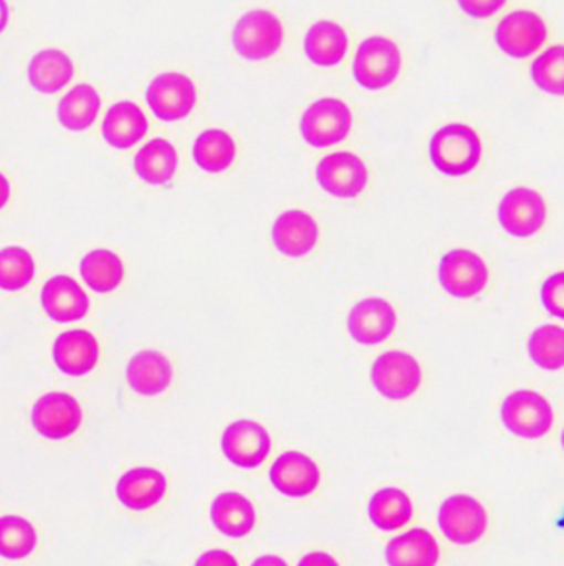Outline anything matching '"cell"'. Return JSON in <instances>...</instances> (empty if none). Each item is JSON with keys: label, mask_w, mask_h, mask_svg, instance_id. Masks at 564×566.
I'll return each instance as SVG.
<instances>
[{"label": "cell", "mask_w": 564, "mask_h": 566, "mask_svg": "<svg viewBox=\"0 0 564 566\" xmlns=\"http://www.w3.org/2000/svg\"><path fill=\"white\" fill-rule=\"evenodd\" d=\"M213 526L224 536L244 537L254 530L257 511L253 502L239 492H222L210 509Z\"/></svg>", "instance_id": "25"}, {"label": "cell", "mask_w": 564, "mask_h": 566, "mask_svg": "<svg viewBox=\"0 0 564 566\" xmlns=\"http://www.w3.org/2000/svg\"><path fill=\"white\" fill-rule=\"evenodd\" d=\"M36 530L24 517H0V556L22 559L36 548Z\"/></svg>", "instance_id": "32"}, {"label": "cell", "mask_w": 564, "mask_h": 566, "mask_svg": "<svg viewBox=\"0 0 564 566\" xmlns=\"http://www.w3.org/2000/svg\"><path fill=\"white\" fill-rule=\"evenodd\" d=\"M80 275L92 291L109 294L123 283L124 263L113 251H91L80 263Z\"/></svg>", "instance_id": "30"}, {"label": "cell", "mask_w": 564, "mask_h": 566, "mask_svg": "<svg viewBox=\"0 0 564 566\" xmlns=\"http://www.w3.org/2000/svg\"><path fill=\"white\" fill-rule=\"evenodd\" d=\"M126 378L130 389L139 396H159L170 387L174 367L164 353L139 352L127 364Z\"/></svg>", "instance_id": "20"}, {"label": "cell", "mask_w": 564, "mask_h": 566, "mask_svg": "<svg viewBox=\"0 0 564 566\" xmlns=\"http://www.w3.org/2000/svg\"><path fill=\"white\" fill-rule=\"evenodd\" d=\"M148 133V119L142 107L134 102H116L104 117L102 135L107 145L116 149H129L138 145Z\"/></svg>", "instance_id": "21"}, {"label": "cell", "mask_w": 564, "mask_h": 566, "mask_svg": "<svg viewBox=\"0 0 564 566\" xmlns=\"http://www.w3.org/2000/svg\"><path fill=\"white\" fill-rule=\"evenodd\" d=\"M412 501L397 486H387L369 499L368 517L378 530L395 531L412 521Z\"/></svg>", "instance_id": "29"}, {"label": "cell", "mask_w": 564, "mask_h": 566, "mask_svg": "<svg viewBox=\"0 0 564 566\" xmlns=\"http://www.w3.org/2000/svg\"><path fill=\"white\" fill-rule=\"evenodd\" d=\"M353 113L340 98L314 102L301 120V135L314 148L340 145L352 133Z\"/></svg>", "instance_id": "4"}, {"label": "cell", "mask_w": 564, "mask_h": 566, "mask_svg": "<svg viewBox=\"0 0 564 566\" xmlns=\"http://www.w3.org/2000/svg\"><path fill=\"white\" fill-rule=\"evenodd\" d=\"M146 102L165 123L185 119L197 104L196 84L181 73H164L148 85Z\"/></svg>", "instance_id": "8"}, {"label": "cell", "mask_w": 564, "mask_h": 566, "mask_svg": "<svg viewBox=\"0 0 564 566\" xmlns=\"http://www.w3.org/2000/svg\"><path fill=\"white\" fill-rule=\"evenodd\" d=\"M438 524L449 542L458 546H470L487 533L489 514L471 495H452L442 502Z\"/></svg>", "instance_id": "6"}, {"label": "cell", "mask_w": 564, "mask_h": 566, "mask_svg": "<svg viewBox=\"0 0 564 566\" xmlns=\"http://www.w3.org/2000/svg\"><path fill=\"white\" fill-rule=\"evenodd\" d=\"M285 31L282 22L270 11L247 12L236 22L232 44L239 56L250 62L272 59L282 48Z\"/></svg>", "instance_id": "3"}, {"label": "cell", "mask_w": 564, "mask_h": 566, "mask_svg": "<svg viewBox=\"0 0 564 566\" xmlns=\"http://www.w3.org/2000/svg\"><path fill=\"white\" fill-rule=\"evenodd\" d=\"M532 81L541 91L551 95L564 94V50L553 46L541 53L532 63Z\"/></svg>", "instance_id": "35"}, {"label": "cell", "mask_w": 564, "mask_h": 566, "mask_svg": "<svg viewBox=\"0 0 564 566\" xmlns=\"http://www.w3.org/2000/svg\"><path fill=\"white\" fill-rule=\"evenodd\" d=\"M502 421L512 434L537 440L551 431L553 409L541 394L518 390L503 400Z\"/></svg>", "instance_id": "5"}, {"label": "cell", "mask_w": 564, "mask_h": 566, "mask_svg": "<svg viewBox=\"0 0 564 566\" xmlns=\"http://www.w3.org/2000/svg\"><path fill=\"white\" fill-rule=\"evenodd\" d=\"M481 160V139L464 124L441 127L431 139V161L442 175L463 177Z\"/></svg>", "instance_id": "1"}, {"label": "cell", "mask_w": 564, "mask_h": 566, "mask_svg": "<svg viewBox=\"0 0 564 566\" xmlns=\"http://www.w3.org/2000/svg\"><path fill=\"white\" fill-rule=\"evenodd\" d=\"M297 566H340V563L330 553L315 552L305 555Z\"/></svg>", "instance_id": "39"}, {"label": "cell", "mask_w": 564, "mask_h": 566, "mask_svg": "<svg viewBox=\"0 0 564 566\" xmlns=\"http://www.w3.org/2000/svg\"><path fill=\"white\" fill-rule=\"evenodd\" d=\"M75 73L72 60L62 50L46 48L31 59L28 78L31 87L41 94H56L63 91Z\"/></svg>", "instance_id": "23"}, {"label": "cell", "mask_w": 564, "mask_h": 566, "mask_svg": "<svg viewBox=\"0 0 564 566\" xmlns=\"http://www.w3.org/2000/svg\"><path fill=\"white\" fill-rule=\"evenodd\" d=\"M564 275L563 273H556L544 282L543 289H541V301H543L544 307L550 311L553 316L564 317Z\"/></svg>", "instance_id": "36"}, {"label": "cell", "mask_w": 564, "mask_h": 566, "mask_svg": "<svg viewBox=\"0 0 564 566\" xmlns=\"http://www.w3.org/2000/svg\"><path fill=\"white\" fill-rule=\"evenodd\" d=\"M546 38V22L531 11L510 12L500 21L495 31L500 50L515 60H525L537 53Z\"/></svg>", "instance_id": "10"}, {"label": "cell", "mask_w": 564, "mask_h": 566, "mask_svg": "<svg viewBox=\"0 0 564 566\" xmlns=\"http://www.w3.org/2000/svg\"><path fill=\"white\" fill-rule=\"evenodd\" d=\"M489 276L487 263L473 251H449L439 263V282L451 297H477L485 291Z\"/></svg>", "instance_id": "9"}, {"label": "cell", "mask_w": 564, "mask_h": 566, "mask_svg": "<svg viewBox=\"0 0 564 566\" xmlns=\"http://www.w3.org/2000/svg\"><path fill=\"white\" fill-rule=\"evenodd\" d=\"M221 447L232 465L257 469L270 454L272 438L260 422L241 419L226 428Z\"/></svg>", "instance_id": "12"}, {"label": "cell", "mask_w": 564, "mask_h": 566, "mask_svg": "<svg viewBox=\"0 0 564 566\" xmlns=\"http://www.w3.org/2000/svg\"><path fill=\"white\" fill-rule=\"evenodd\" d=\"M349 40L337 22L318 21L305 34L304 50L307 59L322 69L340 65L346 56Z\"/></svg>", "instance_id": "24"}, {"label": "cell", "mask_w": 564, "mask_h": 566, "mask_svg": "<svg viewBox=\"0 0 564 566\" xmlns=\"http://www.w3.org/2000/svg\"><path fill=\"white\" fill-rule=\"evenodd\" d=\"M196 566H239L238 559L224 549H210L197 559Z\"/></svg>", "instance_id": "38"}, {"label": "cell", "mask_w": 564, "mask_h": 566, "mask_svg": "<svg viewBox=\"0 0 564 566\" xmlns=\"http://www.w3.org/2000/svg\"><path fill=\"white\" fill-rule=\"evenodd\" d=\"M372 381L385 399L406 400L419 390L422 368L409 353L387 352L375 359Z\"/></svg>", "instance_id": "7"}, {"label": "cell", "mask_w": 564, "mask_h": 566, "mask_svg": "<svg viewBox=\"0 0 564 566\" xmlns=\"http://www.w3.org/2000/svg\"><path fill=\"white\" fill-rule=\"evenodd\" d=\"M36 275V263L24 248L0 250V289L15 292L28 287Z\"/></svg>", "instance_id": "33"}, {"label": "cell", "mask_w": 564, "mask_h": 566, "mask_svg": "<svg viewBox=\"0 0 564 566\" xmlns=\"http://www.w3.org/2000/svg\"><path fill=\"white\" fill-rule=\"evenodd\" d=\"M546 218L547 206L543 197L528 187L510 190L499 206L500 224L512 237H534L543 229Z\"/></svg>", "instance_id": "11"}, {"label": "cell", "mask_w": 564, "mask_h": 566, "mask_svg": "<svg viewBox=\"0 0 564 566\" xmlns=\"http://www.w3.org/2000/svg\"><path fill=\"white\" fill-rule=\"evenodd\" d=\"M11 199V186L8 178L0 174V211L6 208V203Z\"/></svg>", "instance_id": "41"}, {"label": "cell", "mask_w": 564, "mask_h": 566, "mask_svg": "<svg viewBox=\"0 0 564 566\" xmlns=\"http://www.w3.org/2000/svg\"><path fill=\"white\" fill-rule=\"evenodd\" d=\"M167 489V479L159 470L134 469L124 473L117 482V497L127 509L146 511L161 502Z\"/></svg>", "instance_id": "22"}, {"label": "cell", "mask_w": 564, "mask_h": 566, "mask_svg": "<svg viewBox=\"0 0 564 566\" xmlns=\"http://www.w3.org/2000/svg\"><path fill=\"white\" fill-rule=\"evenodd\" d=\"M41 304L46 316L60 324L84 319L91 307L84 289L66 275L53 276L44 283Z\"/></svg>", "instance_id": "17"}, {"label": "cell", "mask_w": 564, "mask_h": 566, "mask_svg": "<svg viewBox=\"0 0 564 566\" xmlns=\"http://www.w3.org/2000/svg\"><path fill=\"white\" fill-rule=\"evenodd\" d=\"M102 98L92 85H75L60 101L56 116L69 132H87L94 126L101 111Z\"/></svg>", "instance_id": "28"}, {"label": "cell", "mask_w": 564, "mask_h": 566, "mask_svg": "<svg viewBox=\"0 0 564 566\" xmlns=\"http://www.w3.org/2000/svg\"><path fill=\"white\" fill-rule=\"evenodd\" d=\"M317 182L337 199H356L368 186V170L355 153H333L318 164Z\"/></svg>", "instance_id": "14"}, {"label": "cell", "mask_w": 564, "mask_h": 566, "mask_svg": "<svg viewBox=\"0 0 564 566\" xmlns=\"http://www.w3.org/2000/svg\"><path fill=\"white\" fill-rule=\"evenodd\" d=\"M82 407L69 394L53 392L41 397L33 407L31 422L46 440H65L82 424Z\"/></svg>", "instance_id": "13"}, {"label": "cell", "mask_w": 564, "mask_h": 566, "mask_svg": "<svg viewBox=\"0 0 564 566\" xmlns=\"http://www.w3.org/2000/svg\"><path fill=\"white\" fill-rule=\"evenodd\" d=\"M397 326V314L384 298H365L353 307L347 317V329L356 343L376 346L387 342Z\"/></svg>", "instance_id": "15"}, {"label": "cell", "mask_w": 564, "mask_h": 566, "mask_svg": "<svg viewBox=\"0 0 564 566\" xmlns=\"http://www.w3.org/2000/svg\"><path fill=\"white\" fill-rule=\"evenodd\" d=\"M9 18H11V12H9L8 2L0 0V33L8 28Z\"/></svg>", "instance_id": "42"}, {"label": "cell", "mask_w": 564, "mask_h": 566, "mask_svg": "<svg viewBox=\"0 0 564 566\" xmlns=\"http://www.w3.org/2000/svg\"><path fill=\"white\" fill-rule=\"evenodd\" d=\"M236 158L234 139L226 132L209 129L196 139L194 160L209 174H221L231 167Z\"/></svg>", "instance_id": "31"}, {"label": "cell", "mask_w": 564, "mask_h": 566, "mask_svg": "<svg viewBox=\"0 0 564 566\" xmlns=\"http://www.w3.org/2000/svg\"><path fill=\"white\" fill-rule=\"evenodd\" d=\"M272 237L280 253L302 259L317 244L318 226L307 212L286 211L273 224Z\"/></svg>", "instance_id": "19"}, {"label": "cell", "mask_w": 564, "mask_h": 566, "mask_svg": "<svg viewBox=\"0 0 564 566\" xmlns=\"http://www.w3.org/2000/svg\"><path fill=\"white\" fill-rule=\"evenodd\" d=\"M506 0H458L461 11L474 19H487L495 15Z\"/></svg>", "instance_id": "37"}, {"label": "cell", "mask_w": 564, "mask_h": 566, "mask_svg": "<svg viewBox=\"0 0 564 566\" xmlns=\"http://www.w3.org/2000/svg\"><path fill=\"white\" fill-rule=\"evenodd\" d=\"M401 72L397 44L384 36H372L359 44L353 62L355 81L366 91L390 87Z\"/></svg>", "instance_id": "2"}, {"label": "cell", "mask_w": 564, "mask_h": 566, "mask_svg": "<svg viewBox=\"0 0 564 566\" xmlns=\"http://www.w3.org/2000/svg\"><path fill=\"white\" fill-rule=\"evenodd\" d=\"M178 155L175 146L164 138L146 143L134 158V170L152 186H165L177 171Z\"/></svg>", "instance_id": "27"}, {"label": "cell", "mask_w": 564, "mask_h": 566, "mask_svg": "<svg viewBox=\"0 0 564 566\" xmlns=\"http://www.w3.org/2000/svg\"><path fill=\"white\" fill-rule=\"evenodd\" d=\"M529 355L537 367L561 370L564 367L563 327H537L529 342Z\"/></svg>", "instance_id": "34"}, {"label": "cell", "mask_w": 564, "mask_h": 566, "mask_svg": "<svg viewBox=\"0 0 564 566\" xmlns=\"http://www.w3.org/2000/svg\"><path fill=\"white\" fill-rule=\"evenodd\" d=\"M270 482L285 497H309L321 483V472L307 454L286 451L270 469Z\"/></svg>", "instance_id": "16"}, {"label": "cell", "mask_w": 564, "mask_h": 566, "mask_svg": "<svg viewBox=\"0 0 564 566\" xmlns=\"http://www.w3.org/2000/svg\"><path fill=\"white\" fill-rule=\"evenodd\" d=\"M251 566H289V563H286L285 559L280 558V556L267 555L254 559L253 565Z\"/></svg>", "instance_id": "40"}, {"label": "cell", "mask_w": 564, "mask_h": 566, "mask_svg": "<svg viewBox=\"0 0 564 566\" xmlns=\"http://www.w3.org/2000/svg\"><path fill=\"white\" fill-rule=\"evenodd\" d=\"M56 367L69 377H84L98 361V343L94 334L84 329L60 334L53 346Z\"/></svg>", "instance_id": "18"}, {"label": "cell", "mask_w": 564, "mask_h": 566, "mask_svg": "<svg viewBox=\"0 0 564 566\" xmlns=\"http://www.w3.org/2000/svg\"><path fill=\"white\" fill-rule=\"evenodd\" d=\"M385 558L388 566H436L439 562L438 542L429 531L416 527L391 539Z\"/></svg>", "instance_id": "26"}]
</instances>
